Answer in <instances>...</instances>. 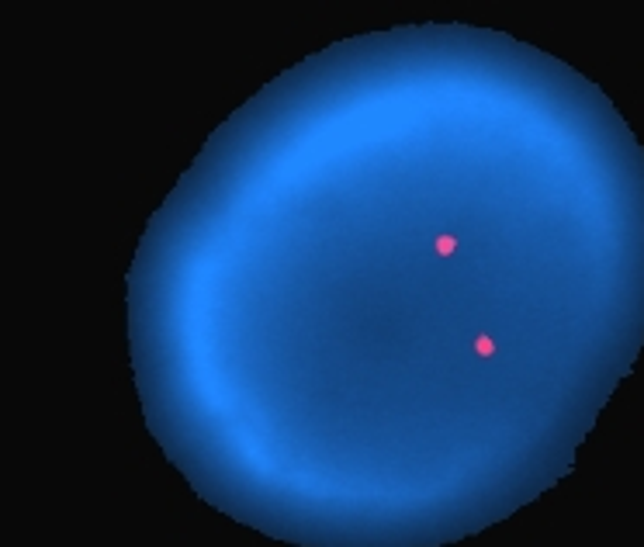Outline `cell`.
I'll list each match as a JSON object with an SVG mask.
<instances>
[{
	"label": "cell",
	"instance_id": "6da1fadb",
	"mask_svg": "<svg viewBox=\"0 0 644 547\" xmlns=\"http://www.w3.org/2000/svg\"><path fill=\"white\" fill-rule=\"evenodd\" d=\"M475 350H478L482 357H492V353H496V343H492V336H478V340H475Z\"/></svg>",
	"mask_w": 644,
	"mask_h": 547
},
{
	"label": "cell",
	"instance_id": "7a4b0ae2",
	"mask_svg": "<svg viewBox=\"0 0 644 547\" xmlns=\"http://www.w3.org/2000/svg\"><path fill=\"white\" fill-rule=\"evenodd\" d=\"M437 249H440V253H454V249H457V239H454V236H440V239H437Z\"/></svg>",
	"mask_w": 644,
	"mask_h": 547
}]
</instances>
